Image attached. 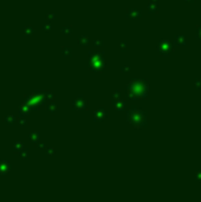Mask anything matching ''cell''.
Returning <instances> with one entry per match:
<instances>
[{"instance_id": "obj_1", "label": "cell", "mask_w": 201, "mask_h": 202, "mask_svg": "<svg viewBox=\"0 0 201 202\" xmlns=\"http://www.w3.org/2000/svg\"><path fill=\"white\" fill-rule=\"evenodd\" d=\"M12 170V166L7 160H0V176L5 175Z\"/></svg>"}, {"instance_id": "obj_2", "label": "cell", "mask_w": 201, "mask_h": 202, "mask_svg": "<svg viewBox=\"0 0 201 202\" xmlns=\"http://www.w3.org/2000/svg\"><path fill=\"white\" fill-rule=\"evenodd\" d=\"M3 121H4V123H6V125H10V127H11V125L16 124V122L18 121V118L14 115H6V116H4Z\"/></svg>"}, {"instance_id": "obj_3", "label": "cell", "mask_w": 201, "mask_h": 202, "mask_svg": "<svg viewBox=\"0 0 201 202\" xmlns=\"http://www.w3.org/2000/svg\"><path fill=\"white\" fill-rule=\"evenodd\" d=\"M30 115V108L27 105L25 106H19L18 109V117H25Z\"/></svg>"}, {"instance_id": "obj_4", "label": "cell", "mask_w": 201, "mask_h": 202, "mask_svg": "<svg viewBox=\"0 0 201 202\" xmlns=\"http://www.w3.org/2000/svg\"><path fill=\"white\" fill-rule=\"evenodd\" d=\"M24 148H25V145H24V143H23L21 141H16L14 144H13V149H12V150H13V153L19 154Z\"/></svg>"}, {"instance_id": "obj_5", "label": "cell", "mask_w": 201, "mask_h": 202, "mask_svg": "<svg viewBox=\"0 0 201 202\" xmlns=\"http://www.w3.org/2000/svg\"><path fill=\"white\" fill-rule=\"evenodd\" d=\"M29 138H30V142L31 143H37L38 142V140H39V132H34V131H32V132H30V136H29Z\"/></svg>"}, {"instance_id": "obj_6", "label": "cell", "mask_w": 201, "mask_h": 202, "mask_svg": "<svg viewBox=\"0 0 201 202\" xmlns=\"http://www.w3.org/2000/svg\"><path fill=\"white\" fill-rule=\"evenodd\" d=\"M19 155H20V157L23 158V160H27L29 158V149L27 148H24L21 151H20V153H19Z\"/></svg>"}, {"instance_id": "obj_7", "label": "cell", "mask_w": 201, "mask_h": 202, "mask_svg": "<svg viewBox=\"0 0 201 202\" xmlns=\"http://www.w3.org/2000/svg\"><path fill=\"white\" fill-rule=\"evenodd\" d=\"M17 122H18V124L20 125V127H23V128L24 127H29V121L25 119V117H19Z\"/></svg>"}, {"instance_id": "obj_8", "label": "cell", "mask_w": 201, "mask_h": 202, "mask_svg": "<svg viewBox=\"0 0 201 202\" xmlns=\"http://www.w3.org/2000/svg\"><path fill=\"white\" fill-rule=\"evenodd\" d=\"M23 31H24V34L25 35H32L33 32H34V29L32 26H25Z\"/></svg>"}, {"instance_id": "obj_9", "label": "cell", "mask_w": 201, "mask_h": 202, "mask_svg": "<svg viewBox=\"0 0 201 202\" xmlns=\"http://www.w3.org/2000/svg\"><path fill=\"white\" fill-rule=\"evenodd\" d=\"M42 29H43L44 31H49V30H50V26H47V25H43Z\"/></svg>"}, {"instance_id": "obj_10", "label": "cell", "mask_w": 201, "mask_h": 202, "mask_svg": "<svg viewBox=\"0 0 201 202\" xmlns=\"http://www.w3.org/2000/svg\"><path fill=\"white\" fill-rule=\"evenodd\" d=\"M44 147H45V144H39L38 145V148H44Z\"/></svg>"}, {"instance_id": "obj_11", "label": "cell", "mask_w": 201, "mask_h": 202, "mask_svg": "<svg viewBox=\"0 0 201 202\" xmlns=\"http://www.w3.org/2000/svg\"><path fill=\"white\" fill-rule=\"evenodd\" d=\"M0 105H1V99H0Z\"/></svg>"}]
</instances>
